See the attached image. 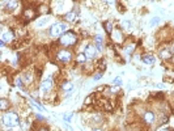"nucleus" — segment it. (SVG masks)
I'll return each instance as SVG.
<instances>
[{"label": "nucleus", "instance_id": "nucleus-1", "mask_svg": "<svg viewBox=\"0 0 174 131\" xmlns=\"http://www.w3.org/2000/svg\"><path fill=\"white\" fill-rule=\"evenodd\" d=\"M76 41H77V37H76V34L73 32H66V33H63V34L60 35V38H59L60 45H63V46H66V47L73 46V45L76 43Z\"/></svg>", "mask_w": 174, "mask_h": 131}, {"label": "nucleus", "instance_id": "nucleus-2", "mask_svg": "<svg viewBox=\"0 0 174 131\" xmlns=\"http://www.w3.org/2000/svg\"><path fill=\"white\" fill-rule=\"evenodd\" d=\"M3 123L5 124V126H8V127H14V126H17L18 124V115L16 114V113H13V111H8V113H5V114H3Z\"/></svg>", "mask_w": 174, "mask_h": 131}, {"label": "nucleus", "instance_id": "nucleus-3", "mask_svg": "<svg viewBox=\"0 0 174 131\" xmlns=\"http://www.w3.org/2000/svg\"><path fill=\"white\" fill-rule=\"evenodd\" d=\"M66 29H67L66 24L56 22V24H54V25L50 28V35H51V37H59V35L63 34V32Z\"/></svg>", "mask_w": 174, "mask_h": 131}, {"label": "nucleus", "instance_id": "nucleus-4", "mask_svg": "<svg viewBox=\"0 0 174 131\" xmlns=\"http://www.w3.org/2000/svg\"><path fill=\"white\" fill-rule=\"evenodd\" d=\"M53 87H54V80H53V77H51V76H48L46 80H43L41 83L39 89H41L42 93H47V92H50V90L53 89Z\"/></svg>", "mask_w": 174, "mask_h": 131}, {"label": "nucleus", "instance_id": "nucleus-5", "mask_svg": "<svg viewBox=\"0 0 174 131\" xmlns=\"http://www.w3.org/2000/svg\"><path fill=\"white\" fill-rule=\"evenodd\" d=\"M56 58H58V60H60V62L67 63L72 59V54L69 53L68 50H60V51H58Z\"/></svg>", "mask_w": 174, "mask_h": 131}, {"label": "nucleus", "instance_id": "nucleus-6", "mask_svg": "<svg viewBox=\"0 0 174 131\" xmlns=\"http://www.w3.org/2000/svg\"><path fill=\"white\" fill-rule=\"evenodd\" d=\"M97 51L98 50H97V47L94 46V45H88V46L84 48V54L88 59H93V58L97 55Z\"/></svg>", "mask_w": 174, "mask_h": 131}, {"label": "nucleus", "instance_id": "nucleus-7", "mask_svg": "<svg viewBox=\"0 0 174 131\" xmlns=\"http://www.w3.org/2000/svg\"><path fill=\"white\" fill-rule=\"evenodd\" d=\"M143 119H144L145 123H153L155 122V114L152 111H145L144 115H143Z\"/></svg>", "mask_w": 174, "mask_h": 131}, {"label": "nucleus", "instance_id": "nucleus-8", "mask_svg": "<svg viewBox=\"0 0 174 131\" xmlns=\"http://www.w3.org/2000/svg\"><path fill=\"white\" fill-rule=\"evenodd\" d=\"M94 46L97 47V50L98 51H102L103 50V42H102V37L98 34L96 35V38H94Z\"/></svg>", "mask_w": 174, "mask_h": 131}, {"label": "nucleus", "instance_id": "nucleus-9", "mask_svg": "<svg viewBox=\"0 0 174 131\" xmlns=\"http://www.w3.org/2000/svg\"><path fill=\"white\" fill-rule=\"evenodd\" d=\"M12 39H13V33H12L11 30L3 32V34H1V41H4V42H11Z\"/></svg>", "mask_w": 174, "mask_h": 131}, {"label": "nucleus", "instance_id": "nucleus-10", "mask_svg": "<svg viewBox=\"0 0 174 131\" xmlns=\"http://www.w3.org/2000/svg\"><path fill=\"white\" fill-rule=\"evenodd\" d=\"M142 60H143V63L147 64V66H151V64H153V63H155L153 55H149V54H147V55H143Z\"/></svg>", "mask_w": 174, "mask_h": 131}, {"label": "nucleus", "instance_id": "nucleus-11", "mask_svg": "<svg viewBox=\"0 0 174 131\" xmlns=\"http://www.w3.org/2000/svg\"><path fill=\"white\" fill-rule=\"evenodd\" d=\"M113 39H114L117 43H121L122 41H123V35L121 34V32H118V30H115L114 33H113Z\"/></svg>", "mask_w": 174, "mask_h": 131}, {"label": "nucleus", "instance_id": "nucleus-12", "mask_svg": "<svg viewBox=\"0 0 174 131\" xmlns=\"http://www.w3.org/2000/svg\"><path fill=\"white\" fill-rule=\"evenodd\" d=\"M75 19H76V13H75V12H68V13L64 16V20L68 21V22H73Z\"/></svg>", "mask_w": 174, "mask_h": 131}, {"label": "nucleus", "instance_id": "nucleus-13", "mask_svg": "<svg viewBox=\"0 0 174 131\" xmlns=\"http://www.w3.org/2000/svg\"><path fill=\"white\" fill-rule=\"evenodd\" d=\"M160 58H162V59H170V58H172V53H170L169 50H161Z\"/></svg>", "mask_w": 174, "mask_h": 131}, {"label": "nucleus", "instance_id": "nucleus-14", "mask_svg": "<svg viewBox=\"0 0 174 131\" xmlns=\"http://www.w3.org/2000/svg\"><path fill=\"white\" fill-rule=\"evenodd\" d=\"M16 7H17V1H16V0H9V1L7 3V9L8 11H13Z\"/></svg>", "mask_w": 174, "mask_h": 131}, {"label": "nucleus", "instance_id": "nucleus-15", "mask_svg": "<svg viewBox=\"0 0 174 131\" xmlns=\"http://www.w3.org/2000/svg\"><path fill=\"white\" fill-rule=\"evenodd\" d=\"M8 108H9V102L7 101V98L0 100V109H1V110H7Z\"/></svg>", "mask_w": 174, "mask_h": 131}, {"label": "nucleus", "instance_id": "nucleus-16", "mask_svg": "<svg viewBox=\"0 0 174 131\" xmlns=\"http://www.w3.org/2000/svg\"><path fill=\"white\" fill-rule=\"evenodd\" d=\"M24 16H25L26 19H33V17H34V11L33 9H26L25 13H24Z\"/></svg>", "mask_w": 174, "mask_h": 131}, {"label": "nucleus", "instance_id": "nucleus-17", "mask_svg": "<svg viewBox=\"0 0 174 131\" xmlns=\"http://www.w3.org/2000/svg\"><path fill=\"white\" fill-rule=\"evenodd\" d=\"M134 48H135V46H134V45H130V46H126L124 47V54H126V55H130L131 53H132L134 51Z\"/></svg>", "mask_w": 174, "mask_h": 131}, {"label": "nucleus", "instance_id": "nucleus-18", "mask_svg": "<svg viewBox=\"0 0 174 131\" xmlns=\"http://www.w3.org/2000/svg\"><path fill=\"white\" fill-rule=\"evenodd\" d=\"M76 59H77V62H79V63H85V62H87L88 58L85 56V54H79Z\"/></svg>", "mask_w": 174, "mask_h": 131}, {"label": "nucleus", "instance_id": "nucleus-19", "mask_svg": "<svg viewBox=\"0 0 174 131\" xmlns=\"http://www.w3.org/2000/svg\"><path fill=\"white\" fill-rule=\"evenodd\" d=\"M103 28L106 29V32L109 33H113V25H111V22H106V24H103Z\"/></svg>", "mask_w": 174, "mask_h": 131}, {"label": "nucleus", "instance_id": "nucleus-20", "mask_svg": "<svg viewBox=\"0 0 174 131\" xmlns=\"http://www.w3.org/2000/svg\"><path fill=\"white\" fill-rule=\"evenodd\" d=\"M71 88H72V84H71V83H66V84L62 85V89H63V90H69Z\"/></svg>", "mask_w": 174, "mask_h": 131}, {"label": "nucleus", "instance_id": "nucleus-21", "mask_svg": "<svg viewBox=\"0 0 174 131\" xmlns=\"http://www.w3.org/2000/svg\"><path fill=\"white\" fill-rule=\"evenodd\" d=\"M24 80H25L26 83H32V81H33V76L30 75V74H27V75H25V77H24Z\"/></svg>", "mask_w": 174, "mask_h": 131}, {"label": "nucleus", "instance_id": "nucleus-22", "mask_svg": "<svg viewBox=\"0 0 174 131\" xmlns=\"http://www.w3.org/2000/svg\"><path fill=\"white\" fill-rule=\"evenodd\" d=\"M158 21H160V19H158V17H155V19L151 21V25H156V22H158Z\"/></svg>", "mask_w": 174, "mask_h": 131}, {"label": "nucleus", "instance_id": "nucleus-23", "mask_svg": "<svg viewBox=\"0 0 174 131\" xmlns=\"http://www.w3.org/2000/svg\"><path fill=\"white\" fill-rule=\"evenodd\" d=\"M101 77H102V74H97V75H94L93 79H94V80H100Z\"/></svg>", "mask_w": 174, "mask_h": 131}, {"label": "nucleus", "instance_id": "nucleus-24", "mask_svg": "<svg viewBox=\"0 0 174 131\" xmlns=\"http://www.w3.org/2000/svg\"><path fill=\"white\" fill-rule=\"evenodd\" d=\"M16 84H17V87H18V88H21V85H22V83H21V79H20V77H18L17 80H16Z\"/></svg>", "mask_w": 174, "mask_h": 131}, {"label": "nucleus", "instance_id": "nucleus-25", "mask_svg": "<svg viewBox=\"0 0 174 131\" xmlns=\"http://www.w3.org/2000/svg\"><path fill=\"white\" fill-rule=\"evenodd\" d=\"M103 1L109 3V4H115V1H117V0H103Z\"/></svg>", "mask_w": 174, "mask_h": 131}, {"label": "nucleus", "instance_id": "nucleus-26", "mask_svg": "<svg viewBox=\"0 0 174 131\" xmlns=\"http://www.w3.org/2000/svg\"><path fill=\"white\" fill-rule=\"evenodd\" d=\"M123 26H124V28H130V22H128V21H124V22H123Z\"/></svg>", "mask_w": 174, "mask_h": 131}, {"label": "nucleus", "instance_id": "nucleus-27", "mask_svg": "<svg viewBox=\"0 0 174 131\" xmlns=\"http://www.w3.org/2000/svg\"><path fill=\"white\" fill-rule=\"evenodd\" d=\"M121 79H117V80H114V84H117V85H121Z\"/></svg>", "mask_w": 174, "mask_h": 131}, {"label": "nucleus", "instance_id": "nucleus-28", "mask_svg": "<svg viewBox=\"0 0 174 131\" xmlns=\"http://www.w3.org/2000/svg\"><path fill=\"white\" fill-rule=\"evenodd\" d=\"M118 90V87H115V88H111V92H117Z\"/></svg>", "mask_w": 174, "mask_h": 131}, {"label": "nucleus", "instance_id": "nucleus-29", "mask_svg": "<svg viewBox=\"0 0 174 131\" xmlns=\"http://www.w3.org/2000/svg\"><path fill=\"white\" fill-rule=\"evenodd\" d=\"M39 131H47V129H45V127H42V129H39Z\"/></svg>", "mask_w": 174, "mask_h": 131}, {"label": "nucleus", "instance_id": "nucleus-30", "mask_svg": "<svg viewBox=\"0 0 174 131\" xmlns=\"http://www.w3.org/2000/svg\"><path fill=\"white\" fill-rule=\"evenodd\" d=\"M93 131H102V130H101V129H96V130H93Z\"/></svg>", "mask_w": 174, "mask_h": 131}, {"label": "nucleus", "instance_id": "nucleus-31", "mask_svg": "<svg viewBox=\"0 0 174 131\" xmlns=\"http://www.w3.org/2000/svg\"><path fill=\"white\" fill-rule=\"evenodd\" d=\"M161 131H170V130H168V129H162V130H161Z\"/></svg>", "mask_w": 174, "mask_h": 131}]
</instances>
